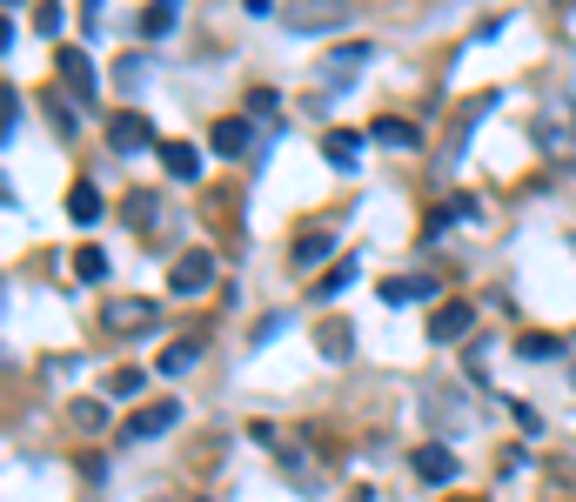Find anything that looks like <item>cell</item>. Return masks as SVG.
<instances>
[{"label":"cell","instance_id":"6da1fadb","mask_svg":"<svg viewBox=\"0 0 576 502\" xmlns=\"http://www.w3.org/2000/svg\"><path fill=\"white\" fill-rule=\"evenodd\" d=\"M175 422H181V402H175V396H155L148 409H135V415H128L121 442H128V449H135V442H155V436H168V429H175Z\"/></svg>","mask_w":576,"mask_h":502},{"label":"cell","instance_id":"7a4b0ae2","mask_svg":"<svg viewBox=\"0 0 576 502\" xmlns=\"http://www.w3.org/2000/svg\"><path fill=\"white\" fill-rule=\"evenodd\" d=\"M107 147H114V154H141V147H155V121H148L141 107H121V114L107 121Z\"/></svg>","mask_w":576,"mask_h":502},{"label":"cell","instance_id":"3957f363","mask_svg":"<svg viewBox=\"0 0 576 502\" xmlns=\"http://www.w3.org/2000/svg\"><path fill=\"white\" fill-rule=\"evenodd\" d=\"M208 282H215V255H208V248H188V255L168 268V288H175V295H202Z\"/></svg>","mask_w":576,"mask_h":502},{"label":"cell","instance_id":"277c9868","mask_svg":"<svg viewBox=\"0 0 576 502\" xmlns=\"http://www.w3.org/2000/svg\"><path fill=\"white\" fill-rule=\"evenodd\" d=\"M470 335V301H436L430 308V342H463Z\"/></svg>","mask_w":576,"mask_h":502},{"label":"cell","instance_id":"5b68a950","mask_svg":"<svg viewBox=\"0 0 576 502\" xmlns=\"http://www.w3.org/2000/svg\"><path fill=\"white\" fill-rule=\"evenodd\" d=\"M61 81L81 94V101H94V88H101V81H94V61H88L81 48H61Z\"/></svg>","mask_w":576,"mask_h":502},{"label":"cell","instance_id":"8992f818","mask_svg":"<svg viewBox=\"0 0 576 502\" xmlns=\"http://www.w3.org/2000/svg\"><path fill=\"white\" fill-rule=\"evenodd\" d=\"M114 335H128V329H155V301H107V316H101Z\"/></svg>","mask_w":576,"mask_h":502},{"label":"cell","instance_id":"52a82bcc","mask_svg":"<svg viewBox=\"0 0 576 502\" xmlns=\"http://www.w3.org/2000/svg\"><path fill=\"white\" fill-rule=\"evenodd\" d=\"M215 154H248V141H255V121L248 114H228V121H215Z\"/></svg>","mask_w":576,"mask_h":502},{"label":"cell","instance_id":"ba28073f","mask_svg":"<svg viewBox=\"0 0 576 502\" xmlns=\"http://www.w3.org/2000/svg\"><path fill=\"white\" fill-rule=\"evenodd\" d=\"M430 295H436L430 275H389V282H382V301H389V308H402V301H430Z\"/></svg>","mask_w":576,"mask_h":502},{"label":"cell","instance_id":"9c48e42d","mask_svg":"<svg viewBox=\"0 0 576 502\" xmlns=\"http://www.w3.org/2000/svg\"><path fill=\"white\" fill-rule=\"evenodd\" d=\"M415 476H422V482H449V476H456V455H449L443 442H422V449H415Z\"/></svg>","mask_w":576,"mask_h":502},{"label":"cell","instance_id":"30bf717a","mask_svg":"<svg viewBox=\"0 0 576 502\" xmlns=\"http://www.w3.org/2000/svg\"><path fill=\"white\" fill-rule=\"evenodd\" d=\"M162 168L175 181H195L202 175V147H188V141H162Z\"/></svg>","mask_w":576,"mask_h":502},{"label":"cell","instance_id":"8fae6325","mask_svg":"<svg viewBox=\"0 0 576 502\" xmlns=\"http://www.w3.org/2000/svg\"><path fill=\"white\" fill-rule=\"evenodd\" d=\"M369 134H375L382 147H422V128H415V121H402V114H382Z\"/></svg>","mask_w":576,"mask_h":502},{"label":"cell","instance_id":"7c38bea8","mask_svg":"<svg viewBox=\"0 0 576 502\" xmlns=\"http://www.w3.org/2000/svg\"><path fill=\"white\" fill-rule=\"evenodd\" d=\"M329 255H335V235H329V228H309V235L295 242V268H316V261H329Z\"/></svg>","mask_w":576,"mask_h":502},{"label":"cell","instance_id":"4fadbf2b","mask_svg":"<svg viewBox=\"0 0 576 502\" xmlns=\"http://www.w3.org/2000/svg\"><path fill=\"white\" fill-rule=\"evenodd\" d=\"M362 61H369V48H362V41H349V48H335V54L322 61V74H329V81H349Z\"/></svg>","mask_w":576,"mask_h":502},{"label":"cell","instance_id":"5bb4252c","mask_svg":"<svg viewBox=\"0 0 576 502\" xmlns=\"http://www.w3.org/2000/svg\"><path fill=\"white\" fill-rule=\"evenodd\" d=\"M175 14H181V0H148V14H141V34H148V41H162V34L175 27Z\"/></svg>","mask_w":576,"mask_h":502},{"label":"cell","instance_id":"9a60e30c","mask_svg":"<svg viewBox=\"0 0 576 502\" xmlns=\"http://www.w3.org/2000/svg\"><path fill=\"white\" fill-rule=\"evenodd\" d=\"M322 154H329V168H356L362 162V141L356 134H322Z\"/></svg>","mask_w":576,"mask_h":502},{"label":"cell","instance_id":"2e32d148","mask_svg":"<svg viewBox=\"0 0 576 502\" xmlns=\"http://www.w3.org/2000/svg\"><path fill=\"white\" fill-rule=\"evenodd\" d=\"M67 215L81 221V228H88V221H101V188H88V181H81V188L67 195Z\"/></svg>","mask_w":576,"mask_h":502},{"label":"cell","instance_id":"e0dca14e","mask_svg":"<svg viewBox=\"0 0 576 502\" xmlns=\"http://www.w3.org/2000/svg\"><path fill=\"white\" fill-rule=\"evenodd\" d=\"M342 288H356V255H349V261H342V268H329V282L316 288V301H335Z\"/></svg>","mask_w":576,"mask_h":502},{"label":"cell","instance_id":"ac0fdd59","mask_svg":"<svg viewBox=\"0 0 576 502\" xmlns=\"http://www.w3.org/2000/svg\"><path fill=\"white\" fill-rule=\"evenodd\" d=\"M195 362H202V349H195V342H188V349H181V342H175V349H162V375H188Z\"/></svg>","mask_w":576,"mask_h":502},{"label":"cell","instance_id":"d6986e66","mask_svg":"<svg viewBox=\"0 0 576 502\" xmlns=\"http://www.w3.org/2000/svg\"><path fill=\"white\" fill-rule=\"evenodd\" d=\"M107 389L121 396V402H135V396L148 389V375H141V369H114V382H107Z\"/></svg>","mask_w":576,"mask_h":502},{"label":"cell","instance_id":"ffe728a7","mask_svg":"<svg viewBox=\"0 0 576 502\" xmlns=\"http://www.w3.org/2000/svg\"><path fill=\"white\" fill-rule=\"evenodd\" d=\"M74 275H81V282H101V275H107V255H101V248H81V255H74Z\"/></svg>","mask_w":576,"mask_h":502},{"label":"cell","instance_id":"44dd1931","mask_svg":"<svg viewBox=\"0 0 576 502\" xmlns=\"http://www.w3.org/2000/svg\"><path fill=\"white\" fill-rule=\"evenodd\" d=\"M114 81H121V88L135 94V88L148 81V61H141V54H121V67H114Z\"/></svg>","mask_w":576,"mask_h":502},{"label":"cell","instance_id":"7402d4cb","mask_svg":"<svg viewBox=\"0 0 576 502\" xmlns=\"http://www.w3.org/2000/svg\"><path fill=\"white\" fill-rule=\"evenodd\" d=\"M349 342H356L349 329H322V356H329V362H342V356H349Z\"/></svg>","mask_w":576,"mask_h":502},{"label":"cell","instance_id":"603a6c76","mask_svg":"<svg viewBox=\"0 0 576 502\" xmlns=\"http://www.w3.org/2000/svg\"><path fill=\"white\" fill-rule=\"evenodd\" d=\"M516 349H523L529 362H543V356H556V335H523V342H516Z\"/></svg>","mask_w":576,"mask_h":502},{"label":"cell","instance_id":"cb8c5ba5","mask_svg":"<svg viewBox=\"0 0 576 502\" xmlns=\"http://www.w3.org/2000/svg\"><path fill=\"white\" fill-rule=\"evenodd\" d=\"M34 27H41V34H61V0H41V14H34Z\"/></svg>","mask_w":576,"mask_h":502},{"label":"cell","instance_id":"d4e9b609","mask_svg":"<svg viewBox=\"0 0 576 502\" xmlns=\"http://www.w3.org/2000/svg\"><path fill=\"white\" fill-rule=\"evenodd\" d=\"M74 422H81V429H101L107 415H101V402H74Z\"/></svg>","mask_w":576,"mask_h":502},{"label":"cell","instance_id":"484cf974","mask_svg":"<svg viewBox=\"0 0 576 502\" xmlns=\"http://www.w3.org/2000/svg\"><path fill=\"white\" fill-rule=\"evenodd\" d=\"M48 121H54L61 134H74V107H67V101H48Z\"/></svg>","mask_w":576,"mask_h":502}]
</instances>
